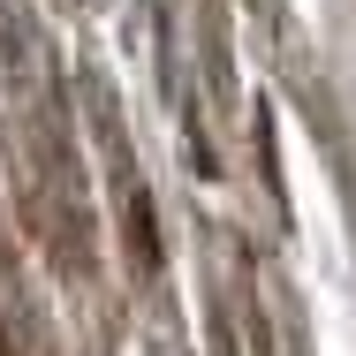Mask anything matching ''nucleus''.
Segmentation results:
<instances>
[{"label": "nucleus", "instance_id": "1", "mask_svg": "<svg viewBox=\"0 0 356 356\" xmlns=\"http://www.w3.org/2000/svg\"><path fill=\"white\" fill-rule=\"evenodd\" d=\"M114 182H122V235H129V258H137V273L152 281L159 273V220H152V190H144V175L129 159H114Z\"/></svg>", "mask_w": 356, "mask_h": 356}, {"label": "nucleus", "instance_id": "2", "mask_svg": "<svg viewBox=\"0 0 356 356\" xmlns=\"http://www.w3.org/2000/svg\"><path fill=\"white\" fill-rule=\"evenodd\" d=\"M0 356H23V334H15V288L0 273Z\"/></svg>", "mask_w": 356, "mask_h": 356}]
</instances>
